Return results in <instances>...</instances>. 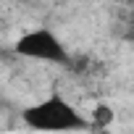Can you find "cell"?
<instances>
[{
    "instance_id": "6da1fadb",
    "label": "cell",
    "mask_w": 134,
    "mask_h": 134,
    "mask_svg": "<svg viewBox=\"0 0 134 134\" xmlns=\"http://www.w3.org/2000/svg\"><path fill=\"white\" fill-rule=\"evenodd\" d=\"M24 121L37 131H76L84 129V118L60 97H47L24 110Z\"/></svg>"
},
{
    "instance_id": "7a4b0ae2",
    "label": "cell",
    "mask_w": 134,
    "mask_h": 134,
    "mask_svg": "<svg viewBox=\"0 0 134 134\" xmlns=\"http://www.w3.org/2000/svg\"><path fill=\"white\" fill-rule=\"evenodd\" d=\"M16 53L24 58H37V60H50V63H60L66 58L63 42L47 32V29H34L26 32L19 42H16Z\"/></svg>"
}]
</instances>
